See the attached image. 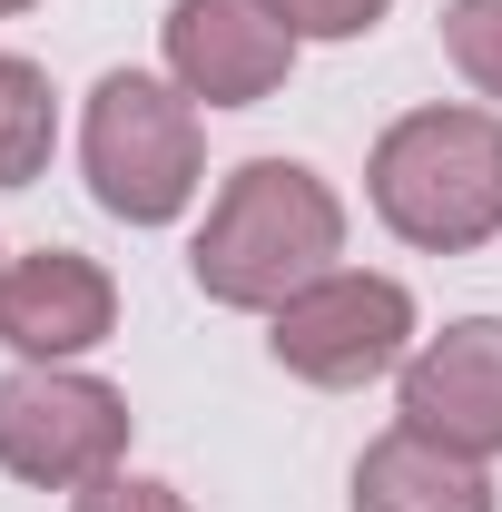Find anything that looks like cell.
<instances>
[{
  "mask_svg": "<svg viewBox=\"0 0 502 512\" xmlns=\"http://www.w3.org/2000/svg\"><path fill=\"white\" fill-rule=\"evenodd\" d=\"M69 512H188V493L178 483H158V473H99V483H79L69 493Z\"/></svg>",
  "mask_w": 502,
  "mask_h": 512,
  "instance_id": "7c38bea8",
  "label": "cell"
},
{
  "mask_svg": "<svg viewBox=\"0 0 502 512\" xmlns=\"http://www.w3.org/2000/svg\"><path fill=\"white\" fill-rule=\"evenodd\" d=\"M355 512H493V473L473 453H443L414 424H394L355 453Z\"/></svg>",
  "mask_w": 502,
  "mask_h": 512,
  "instance_id": "9c48e42d",
  "label": "cell"
},
{
  "mask_svg": "<svg viewBox=\"0 0 502 512\" xmlns=\"http://www.w3.org/2000/svg\"><path fill=\"white\" fill-rule=\"evenodd\" d=\"M109 325H119V286L99 256L30 247L0 266V345L20 365H79L89 345H109Z\"/></svg>",
  "mask_w": 502,
  "mask_h": 512,
  "instance_id": "ba28073f",
  "label": "cell"
},
{
  "mask_svg": "<svg viewBox=\"0 0 502 512\" xmlns=\"http://www.w3.org/2000/svg\"><path fill=\"white\" fill-rule=\"evenodd\" d=\"M375 217L424 256H473L502 237V109H404L365 158Z\"/></svg>",
  "mask_w": 502,
  "mask_h": 512,
  "instance_id": "7a4b0ae2",
  "label": "cell"
},
{
  "mask_svg": "<svg viewBox=\"0 0 502 512\" xmlns=\"http://www.w3.org/2000/svg\"><path fill=\"white\" fill-rule=\"evenodd\" d=\"M266 345H276V365L296 384H325V394L404 375V355H414V286L375 276V266H325L315 286H296L266 316Z\"/></svg>",
  "mask_w": 502,
  "mask_h": 512,
  "instance_id": "277c9868",
  "label": "cell"
},
{
  "mask_svg": "<svg viewBox=\"0 0 502 512\" xmlns=\"http://www.w3.org/2000/svg\"><path fill=\"white\" fill-rule=\"evenodd\" d=\"M79 168L89 197L128 217V227H178L207 188V128L197 99L158 69H109L89 89V119H79Z\"/></svg>",
  "mask_w": 502,
  "mask_h": 512,
  "instance_id": "3957f363",
  "label": "cell"
},
{
  "mask_svg": "<svg viewBox=\"0 0 502 512\" xmlns=\"http://www.w3.org/2000/svg\"><path fill=\"white\" fill-rule=\"evenodd\" d=\"M0 266H10V256H0Z\"/></svg>",
  "mask_w": 502,
  "mask_h": 512,
  "instance_id": "9a60e30c",
  "label": "cell"
},
{
  "mask_svg": "<svg viewBox=\"0 0 502 512\" xmlns=\"http://www.w3.org/2000/svg\"><path fill=\"white\" fill-rule=\"evenodd\" d=\"M394 424H414L443 453L493 463L502 453V316H463L443 335H424L394 375Z\"/></svg>",
  "mask_w": 502,
  "mask_h": 512,
  "instance_id": "52a82bcc",
  "label": "cell"
},
{
  "mask_svg": "<svg viewBox=\"0 0 502 512\" xmlns=\"http://www.w3.org/2000/svg\"><path fill=\"white\" fill-rule=\"evenodd\" d=\"M443 60L502 109V0H443Z\"/></svg>",
  "mask_w": 502,
  "mask_h": 512,
  "instance_id": "8fae6325",
  "label": "cell"
},
{
  "mask_svg": "<svg viewBox=\"0 0 502 512\" xmlns=\"http://www.w3.org/2000/svg\"><path fill=\"white\" fill-rule=\"evenodd\" d=\"M335 256H345V197L325 188L306 158H247V168H227V188L207 197V217L188 237V276H197L207 306L276 316Z\"/></svg>",
  "mask_w": 502,
  "mask_h": 512,
  "instance_id": "6da1fadb",
  "label": "cell"
},
{
  "mask_svg": "<svg viewBox=\"0 0 502 512\" xmlns=\"http://www.w3.org/2000/svg\"><path fill=\"white\" fill-rule=\"evenodd\" d=\"M10 10H30V0H0V20H10Z\"/></svg>",
  "mask_w": 502,
  "mask_h": 512,
  "instance_id": "5bb4252c",
  "label": "cell"
},
{
  "mask_svg": "<svg viewBox=\"0 0 502 512\" xmlns=\"http://www.w3.org/2000/svg\"><path fill=\"white\" fill-rule=\"evenodd\" d=\"M158 50H168V79L188 99H207V109H256V99L286 89V69H296L306 40L286 30L276 0H168Z\"/></svg>",
  "mask_w": 502,
  "mask_h": 512,
  "instance_id": "8992f818",
  "label": "cell"
},
{
  "mask_svg": "<svg viewBox=\"0 0 502 512\" xmlns=\"http://www.w3.org/2000/svg\"><path fill=\"white\" fill-rule=\"evenodd\" d=\"M60 148V89L40 60H0V188H30Z\"/></svg>",
  "mask_w": 502,
  "mask_h": 512,
  "instance_id": "30bf717a",
  "label": "cell"
},
{
  "mask_svg": "<svg viewBox=\"0 0 502 512\" xmlns=\"http://www.w3.org/2000/svg\"><path fill=\"white\" fill-rule=\"evenodd\" d=\"M276 10H286V30H296V40H365L394 0H276Z\"/></svg>",
  "mask_w": 502,
  "mask_h": 512,
  "instance_id": "4fadbf2b",
  "label": "cell"
},
{
  "mask_svg": "<svg viewBox=\"0 0 502 512\" xmlns=\"http://www.w3.org/2000/svg\"><path fill=\"white\" fill-rule=\"evenodd\" d=\"M128 394L79 365H10L0 375V473L30 493H79L128 463Z\"/></svg>",
  "mask_w": 502,
  "mask_h": 512,
  "instance_id": "5b68a950",
  "label": "cell"
}]
</instances>
